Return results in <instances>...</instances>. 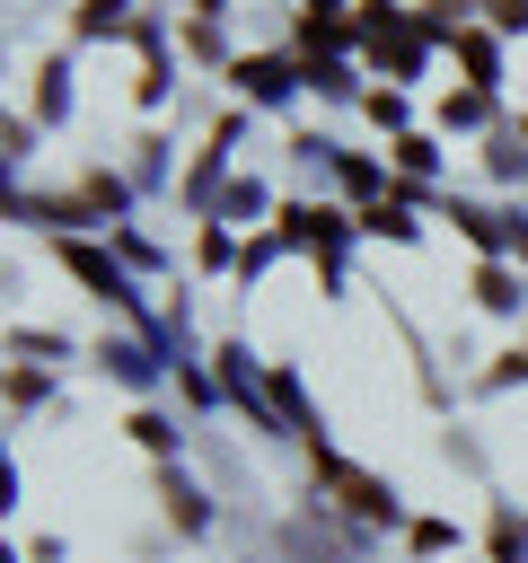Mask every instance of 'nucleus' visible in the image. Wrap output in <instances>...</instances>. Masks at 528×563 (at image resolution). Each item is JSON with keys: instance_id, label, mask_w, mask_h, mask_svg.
<instances>
[{"instance_id": "f257e3e1", "label": "nucleus", "mask_w": 528, "mask_h": 563, "mask_svg": "<svg viewBox=\"0 0 528 563\" xmlns=\"http://www.w3.org/2000/svg\"><path fill=\"white\" fill-rule=\"evenodd\" d=\"M326 475H334V484H343V493H352V510H370V519H378V510H387V493H378V484H370V475H352V466H326Z\"/></svg>"}, {"instance_id": "f03ea898", "label": "nucleus", "mask_w": 528, "mask_h": 563, "mask_svg": "<svg viewBox=\"0 0 528 563\" xmlns=\"http://www.w3.org/2000/svg\"><path fill=\"white\" fill-rule=\"evenodd\" d=\"M62 255H70V273H79V282H97V290H114V273H106V255H88V246H62Z\"/></svg>"}, {"instance_id": "7ed1b4c3", "label": "nucleus", "mask_w": 528, "mask_h": 563, "mask_svg": "<svg viewBox=\"0 0 528 563\" xmlns=\"http://www.w3.org/2000/svg\"><path fill=\"white\" fill-rule=\"evenodd\" d=\"M493 9V26H528V0H484Z\"/></svg>"}, {"instance_id": "20e7f679", "label": "nucleus", "mask_w": 528, "mask_h": 563, "mask_svg": "<svg viewBox=\"0 0 528 563\" xmlns=\"http://www.w3.org/2000/svg\"><path fill=\"white\" fill-rule=\"evenodd\" d=\"M114 9H123V0H88V26H106V18H114Z\"/></svg>"}]
</instances>
